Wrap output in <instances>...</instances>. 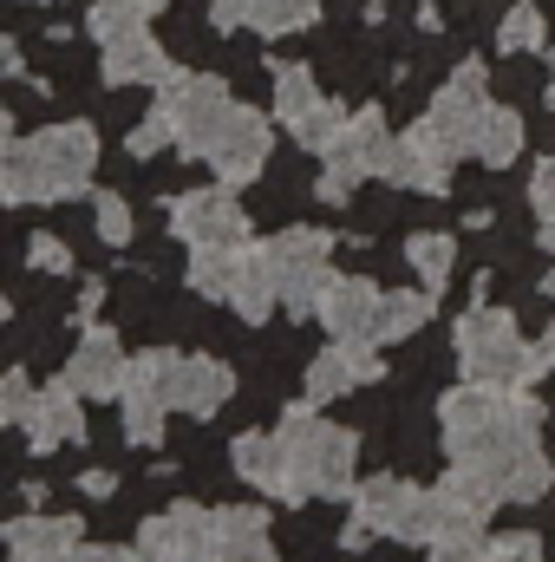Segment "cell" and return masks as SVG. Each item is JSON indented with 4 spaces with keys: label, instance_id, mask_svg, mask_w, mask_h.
<instances>
[{
    "label": "cell",
    "instance_id": "15",
    "mask_svg": "<svg viewBox=\"0 0 555 562\" xmlns=\"http://www.w3.org/2000/svg\"><path fill=\"white\" fill-rule=\"evenodd\" d=\"M26 451H59V445H86V393L72 386V380H53V386H39L33 393V406H26Z\"/></svg>",
    "mask_w": 555,
    "mask_h": 562
},
{
    "label": "cell",
    "instance_id": "11",
    "mask_svg": "<svg viewBox=\"0 0 555 562\" xmlns=\"http://www.w3.org/2000/svg\"><path fill=\"white\" fill-rule=\"evenodd\" d=\"M170 236L190 243V249H223V243H242L249 236V210L236 203L229 183L183 190V196H170Z\"/></svg>",
    "mask_w": 555,
    "mask_h": 562
},
{
    "label": "cell",
    "instance_id": "46",
    "mask_svg": "<svg viewBox=\"0 0 555 562\" xmlns=\"http://www.w3.org/2000/svg\"><path fill=\"white\" fill-rule=\"evenodd\" d=\"M543 353H550V367H555V327H550V340H543Z\"/></svg>",
    "mask_w": 555,
    "mask_h": 562
},
{
    "label": "cell",
    "instance_id": "23",
    "mask_svg": "<svg viewBox=\"0 0 555 562\" xmlns=\"http://www.w3.org/2000/svg\"><path fill=\"white\" fill-rule=\"evenodd\" d=\"M203 530H209V510L203 504H170V510L144 517L138 550L150 562H196L203 557Z\"/></svg>",
    "mask_w": 555,
    "mask_h": 562
},
{
    "label": "cell",
    "instance_id": "9",
    "mask_svg": "<svg viewBox=\"0 0 555 562\" xmlns=\"http://www.w3.org/2000/svg\"><path fill=\"white\" fill-rule=\"evenodd\" d=\"M484 112H490V72H484L477 59H457L451 79L431 92L424 125L451 144L457 157H471V150H477V125H484Z\"/></svg>",
    "mask_w": 555,
    "mask_h": 562
},
{
    "label": "cell",
    "instance_id": "32",
    "mask_svg": "<svg viewBox=\"0 0 555 562\" xmlns=\"http://www.w3.org/2000/svg\"><path fill=\"white\" fill-rule=\"evenodd\" d=\"M157 7H170V0H99V7L86 13V26H92V40L105 46V40H118V33L150 26V13H157Z\"/></svg>",
    "mask_w": 555,
    "mask_h": 562
},
{
    "label": "cell",
    "instance_id": "41",
    "mask_svg": "<svg viewBox=\"0 0 555 562\" xmlns=\"http://www.w3.org/2000/svg\"><path fill=\"white\" fill-rule=\"evenodd\" d=\"M79 491H86L92 504H105V497L118 491V477H112V471H86V477H79Z\"/></svg>",
    "mask_w": 555,
    "mask_h": 562
},
{
    "label": "cell",
    "instance_id": "14",
    "mask_svg": "<svg viewBox=\"0 0 555 562\" xmlns=\"http://www.w3.org/2000/svg\"><path fill=\"white\" fill-rule=\"evenodd\" d=\"M196 562H281L269 510H256V504H223V510H209L203 557Z\"/></svg>",
    "mask_w": 555,
    "mask_h": 562
},
{
    "label": "cell",
    "instance_id": "8",
    "mask_svg": "<svg viewBox=\"0 0 555 562\" xmlns=\"http://www.w3.org/2000/svg\"><path fill=\"white\" fill-rule=\"evenodd\" d=\"M269 157H275V125H269V112L229 99V112L216 119V132L203 144V164H209L229 190H242V183H256V177L269 170Z\"/></svg>",
    "mask_w": 555,
    "mask_h": 562
},
{
    "label": "cell",
    "instance_id": "7",
    "mask_svg": "<svg viewBox=\"0 0 555 562\" xmlns=\"http://www.w3.org/2000/svg\"><path fill=\"white\" fill-rule=\"evenodd\" d=\"M386 164H393V125H386L380 105H360V112L347 119V138L327 150V170H320L314 196H320V203H347L353 183L386 177Z\"/></svg>",
    "mask_w": 555,
    "mask_h": 562
},
{
    "label": "cell",
    "instance_id": "13",
    "mask_svg": "<svg viewBox=\"0 0 555 562\" xmlns=\"http://www.w3.org/2000/svg\"><path fill=\"white\" fill-rule=\"evenodd\" d=\"M451 170H457V150L438 138L424 119H418L406 138H393V164H386V183H393V190L444 196V190H451Z\"/></svg>",
    "mask_w": 555,
    "mask_h": 562
},
{
    "label": "cell",
    "instance_id": "24",
    "mask_svg": "<svg viewBox=\"0 0 555 562\" xmlns=\"http://www.w3.org/2000/svg\"><path fill=\"white\" fill-rule=\"evenodd\" d=\"M229 464L249 491H269L275 504H301L294 497V477H287V451H281V431H236L229 445Z\"/></svg>",
    "mask_w": 555,
    "mask_h": 562
},
{
    "label": "cell",
    "instance_id": "28",
    "mask_svg": "<svg viewBox=\"0 0 555 562\" xmlns=\"http://www.w3.org/2000/svg\"><path fill=\"white\" fill-rule=\"evenodd\" d=\"M484 170H510L523 157V112L517 105H490L484 125H477V150H471Z\"/></svg>",
    "mask_w": 555,
    "mask_h": 562
},
{
    "label": "cell",
    "instance_id": "26",
    "mask_svg": "<svg viewBox=\"0 0 555 562\" xmlns=\"http://www.w3.org/2000/svg\"><path fill=\"white\" fill-rule=\"evenodd\" d=\"M424 321H431V288H393V294L380 301L373 340H380V347H406L412 334H424Z\"/></svg>",
    "mask_w": 555,
    "mask_h": 562
},
{
    "label": "cell",
    "instance_id": "39",
    "mask_svg": "<svg viewBox=\"0 0 555 562\" xmlns=\"http://www.w3.org/2000/svg\"><path fill=\"white\" fill-rule=\"evenodd\" d=\"M530 210H536V223L555 216V157H543V164L530 170Z\"/></svg>",
    "mask_w": 555,
    "mask_h": 562
},
{
    "label": "cell",
    "instance_id": "5",
    "mask_svg": "<svg viewBox=\"0 0 555 562\" xmlns=\"http://www.w3.org/2000/svg\"><path fill=\"white\" fill-rule=\"evenodd\" d=\"M353 517H360L373 537L406 543V550H424V543L444 530V504H438V491H424V484L399 477V471H380V477L353 484Z\"/></svg>",
    "mask_w": 555,
    "mask_h": 562
},
{
    "label": "cell",
    "instance_id": "30",
    "mask_svg": "<svg viewBox=\"0 0 555 562\" xmlns=\"http://www.w3.org/2000/svg\"><path fill=\"white\" fill-rule=\"evenodd\" d=\"M320 105V86H314V66H275V79H269V112H275L281 125L294 132L307 112Z\"/></svg>",
    "mask_w": 555,
    "mask_h": 562
},
{
    "label": "cell",
    "instance_id": "42",
    "mask_svg": "<svg viewBox=\"0 0 555 562\" xmlns=\"http://www.w3.org/2000/svg\"><path fill=\"white\" fill-rule=\"evenodd\" d=\"M99 301H105V281H86L79 288V314H99Z\"/></svg>",
    "mask_w": 555,
    "mask_h": 562
},
{
    "label": "cell",
    "instance_id": "6",
    "mask_svg": "<svg viewBox=\"0 0 555 562\" xmlns=\"http://www.w3.org/2000/svg\"><path fill=\"white\" fill-rule=\"evenodd\" d=\"M262 262L275 276V294L287 314H314L320 307V288L333 281V236L327 229H307V223H287L262 243Z\"/></svg>",
    "mask_w": 555,
    "mask_h": 562
},
{
    "label": "cell",
    "instance_id": "38",
    "mask_svg": "<svg viewBox=\"0 0 555 562\" xmlns=\"http://www.w3.org/2000/svg\"><path fill=\"white\" fill-rule=\"evenodd\" d=\"M26 262H33L39 276H72V249H66L53 229H33V236H26Z\"/></svg>",
    "mask_w": 555,
    "mask_h": 562
},
{
    "label": "cell",
    "instance_id": "19",
    "mask_svg": "<svg viewBox=\"0 0 555 562\" xmlns=\"http://www.w3.org/2000/svg\"><path fill=\"white\" fill-rule=\"evenodd\" d=\"M380 288H373V276H333L327 288H320V327L333 334V340H373V321H380Z\"/></svg>",
    "mask_w": 555,
    "mask_h": 562
},
{
    "label": "cell",
    "instance_id": "21",
    "mask_svg": "<svg viewBox=\"0 0 555 562\" xmlns=\"http://www.w3.org/2000/svg\"><path fill=\"white\" fill-rule=\"evenodd\" d=\"M471 471H484L490 477V491L503 497V504H543L555 491V471H550V451L530 438V445H517V451H503V458H484V464H471Z\"/></svg>",
    "mask_w": 555,
    "mask_h": 562
},
{
    "label": "cell",
    "instance_id": "31",
    "mask_svg": "<svg viewBox=\"0 0 555 562\" xmlns=\"http://www.w3.org/2000/svg\"><path fill=\"white\" fill-rule=\"evenodd\" d=\"M236 269H242V243H223V249H190V288H196L203 301H229Z\"/></svg>",
    "mask_w": 555,
    "mask_h": 562
},
{
    "label": "cell",
    "instance_id": "48",
    "mask_svg": "<svg viewBox=\"0 0 555 562\" xmlns=\"http://www.w3.org/2000/svg\"><path fill=\"white\" fill-rule=\"evenodd\" d=\"M0 425H7V400H0Z\"/></svg>",
    "mask_w": 555,
    "mask_h": 562
},
{
    "label": "cell",
    "instance_id": "35",
    "mask_svg": "<svg viewBox=\"0 0 555 562\" xmlns=\"http://www.w3.org/2000/svg\"><path fill=\"white\" fill-rule=\"evenodd\" d=\"M125 150H132V157H157V150H177V119H170V105H163V99H157V105L144 112L138 125L125 132Z\"/></svg>",
    "mask_w": 555,
    "mask_h": 562
},
{
    "label": "cell",
    "instance_id": "2",
    "mask_svg": "<svg viewBox=\"0 0 555 562\" xmlns=\"http://www.w3.org/2000/svg\"><path fill=\"white\" fill-rule=\"evenodd\" d=\"M99 170V132L86 119L46 125L33 138H0V203H66L92 190Z\"/></svg>",
    "mask_w": 555,
    "mask_h": 562
},
{
    "label": "cell",
    "instance_id": "20",
    "mask_svg": "<svg viewBox=\"0 0 555 562\" xmlns=\"http://www.w3.org/2000/svg\"><path fill=\"white\" fill-rule=\"evenodd\" d=\"M99 72H105V86H157V92L177 79V66H170L163 40H157L150 26L105 40V59H99Z\"/></svg>",
    "mask_w": 555,
    "mask_h": 562
},
{
    "label": "cell",
    "instance_id": "1",
    "mask_svg": "<svg viewBox=\"0 0 555 562\" xmlns=\"http://www.w3.org/2000/svg\"><path fill=\"white\" fill-rule=\"evenodd\" d=\"M438 438L451 451V464H484L503 458L530 438H543V400L530 386H451L438 400Z\"/></svg>",
    "mask_w": 555,
    "mask_h": 562
},
{
    "label": "cell",
    "instance_id": "12",
    "mask_svg": "<svg viewBox=\"0 0 555 562\" xmlns=\"http://www.w3.org/2000/svg\"><path fill=\"white\" fill-rule=\"evenodd\" d=\"M163 105H170V119H177V150L203 164V144L216 132V119L229 112V86H223L216 72H177V79L163 86Z\"/></svg>",
    "mask_w": 555,
    "mask_h": 562
},
{
    "label": "cell",
    "instance_id": "29",
    "mask_svg": "<svg viewBox=\"0 0 555 562\" xmlns=\"http://www.w3.org/2000/svg\"><path fill=\"white\" fill-rule=\"evenodd\" d=\"M406 262H412V276L431 288V294H444L451 276H457V236H444V229H418L406 236Z\"/></svg>",
    "mask_w": 555,
    "mask_h": 562
},
{
    "label": "cell",
    "instance_id": "18",
    "mask_svg": "<svg viewBox=\"0 0 555 562\" xmlns=\"http://www.w3.org/2000/svg\"><path fill=\"white\" fill-rule=\"evenodd\" d=\"M320 20V0H209V26L216 33H262V40H281V33H307Z\"/></svg>",
    "mask_w": 555,
    "mask_h": 562
},
{
    "label": "cell",
    "instance_id": "47",
    "mask_svg": "<svg viewBox=\"0 0 555 562\" xmlns=\"http://www.w3.org/2000/svg\"><path fill=\"white\" fill-rule=\"evenodd\" d=\"M543 294H555V269H550V276H543Z\"/></svg>",
    "mask_w": 555,
    "mask_h": 562
},
{
    "label": "cell",
    "instance_id": "34",
    "mask_svg": "<svg viewBox=\"0 0 555 562\" xmlns=\"http://www.w3.org/2000/svg\"><path fill=\"white\" fill-rule=\"evenodd\" d=\"M92 229H99V243L125 249V243L138 236V216H132V203H125L118 190H99V196H92Z\"/></svg>",
    "mask_w": 555,
    "mask_h": 562
},
{
    "label": "cell",
    "instance_id": "36",
    "mask_svg": "<svg viewBox=\"0 0 555 562\" xmlns=\"http://www.w3.org/2000/svg\"><path fill=\"white\" fill-rule=\"evenodd\" d=\"M424 562H484V524H444L424 543Z\"/></svg>",
    "mask_w": 555,
    "mask_h": 562
},
{
    "label": "cell",
    "instance_id": "37",
    "mask_svg": "<svg viewBox=\"0 0 555 562\" xmlns=\"http://www.w3.org/2000/svg\"><path fill=\"white\" fill-rule=\"evenodd\" d=\"M484 562H543V537H536V530H503V537H484Z\"/></svg>",
    "mask_w": 555,
    "mask_h": 562
},
{
    "label": "cell",
    "instance_id": "16",
    "mask_svg": "<svg viewBox=\"0 0 555 562\" xmlns=\"http://www.w3.org/2000/svg\"><path fill=\"white\" fill-rule=\"evenodd\" d=\"M170 413H190V419H209L236 400V373L209 353H170Z\"/></svg>",
    "mask_w": 555,
    "mask_h": 562
},
{
    "label": "cell",
    "instance_id": "49",
    "mask_svg": "<svg viewBox=\"0 0 555 562\" xmlns=\"http://www.w3.org/2000/svg\"><path fill=\"white\" fill-rule=\"evenodd\" d=\"M7 562H33V557H7Z\"/></svg>",
    "mask_w": 555,
    "mask_h": 562
},
{
    "label": "cell",
    "instance_id": "10",
    "mask_svg": "<svg viewBox=\"0 0 555 562\" xmlns=\"http://www.w3.org/2000/svg\"><path fill=\"white\" fill-rule=\"evenodd\" d=\"M170 347H150L125 367V386H118V425H125V445H163V419H170Z\"/></svg>",
    "mask_w": 555,
    "mask_h": 562
},
{
    "label": "cell",
    "instance_id": "17",
    "mask_svg": "<svg viewBox=\"0 0 555 562\" xmlns=\"http://www.w3.org/2000/svg\"><path fill=\"white\" fill-rule=\"evenodd\" d=\"M125 367H132V353H125V340H118L112 327H86V334L72 340V353H66V380H72L86 400H118Z\"/></svg>",
    "mask_w": 555,
    "mask_h": 562
},
{
    "label": "cell",
    "instance_id": "45",
    "mask_svg": "<svg viewBox=\"0 0 555 562\" xmlns=\"http://www.w3.org/2000/svg\"><path fill=\"white\" fill-rule=\"evenodd\" d=\"M7 321H13V301H7V294H0V327H7Z\"/></svg>",
    "mask_w": 555,
    "mask_h": 562
},
{
    "label": "cell",
    "instance_id": "27",
    "mask_svg": "<svg viewBox=\"0 0 555 562\" xmlns=\"http://www.w3.org/2000/svg\"><path fill=\"white\" fill-rule=\"evenodd\" d=\"M550 46V13L543 0H510L497 13V53L503 59H523V53H543Z\"/></svg>",
    "mask_w": 555,
    "mask_h": 562
},
{
    "label": "cell",
    "instance_id": "25",
    "mask_svg": "<svg viewBox=\"0 0 555 562\" xmlns=\"http://www.w3.org/2000/svg\"><path fill=\"white\" fill-rule=\"evenodd\" d=\"M229 307H236L249 327H262V321L281 307L275 276H269V262H262V243H256V249L242 243V269H236V288H229Z\"/></svg>",
    "mask_w": 555,
    "mask_h": 562
},
{
    "label": "cell",
    "instance_id": "43",
    "mask_svg": "<svg viewBox=\"0 0 555 562\" xmlns=\"http://www.w3.org/2000/svg\"><path fill=\"white\" fill-rule=\"evenodd\" d=\"M543 105L555 112V46H550V86H543Z\"/></svg>",
    "mask_w": 555,
    "mask_h": 562
},
{
    "label": "cell",
    "instance_id": "3",
    "mask_svg": "<svg viewBox=\"0 0 555 562\" xmlns=\"http://www.w3.org/2000/svg\"><path fill=\"white\" fill-rule=\"evenodd\" d=\"M451 353H457V373L477 380V386H536L543 373H555L550 353L523 340L517 314H510V307H490V301H477V307L457 321Z\"/></svg>",
    "mask_w": 555,
    "mask_h": 562
},
{
    "label": "cell",
    "instance_id": "33",
    "mask_svg": "<svg viewBox=\"0 0 555 562\" xmlns=\"http://www.w3.org/2000/svg\"><path fill=\"white\" fill-rule=\"evenodd\" d=\"M347 119H353V112H347L340 99H320V105H314V112H307V119H301L287 138L301 144V150H314V157H327L333 144L347 138Z\"/></svg>",
    "mask_w": 555,
    "mask_h": 562
},
{
    "label": "cell",
    "instance_id": "44",
    "mask_svg": "<svg viewBox=\"0 0 555 562\" xmlns=\"http://www.w3.org/2000/svg\"><path fill=\"white\" fill-rule=\"evenodd\" d=\"M543 249L555 256V216H543Z\"/></svg>",
    "mask_w": 555,
    "mask_h": 562
},
{
    "label": "cell",
    "instance_id": "22",
    "mask_svg": "<svg viewBox=\"0 0 555 562\" xmlns=\"http://www.w3.org/2000/svg\"><path fill=\"white\" fill-rule=\"evenodd\" d=\"M0 543H7V557L72 562V550L86 543V524H79V517H46V510H26V517L0 524Z\"/></svg>",
    "mask_w": 555,
    "mask_h": 562
},
{
    "label": "cell",
    "instance_id": "40",
    "mask_svg": "<svg viewBox=\"0 0 555 562\" xmlns=\"http://www.w3.org/2000/svg\"><path fill=\"white\" fill-rule=\"evenodd\" d=\"M72 562H150V557H144L138 543H132V550H125V543H79Z\"/></svg>",
    "mask_w": 555,
    "mask_h": 562
},
{
    "label": "cell",
    "instance_id": "4",
    "mask_svg": "<svg viewBox=\"0 0 555 562\" xmlns=\"http://www.w3.org/2000/svg\"><path fill=\"white\" fill-rule=\"evenodd\" d=\"M281 451H287V477H294V497H353V471H360V431L347 425H327L320 406H287L281 413Z\"/></svg>",
    "mask_w": 555,
    "mask_h": 562
}]
</instances>
